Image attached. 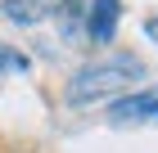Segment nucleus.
I'll list each match as a JSON object with an SVG mask.
<instances>
[{"label":"nucleus","instance_id":"obj_1","mask_svg":"<svg viewBox=\"0 0 158 153\" xmlns=\"http://www.w3.org/2000/svg\"><path fill=\"white\" fill-rule=\"evenodd\" d=\"M135 77H145V63L135 59V54H109V59H95V63H86L73 81H68V104H73V108L99 104V99L127 90V81H135Z\"/></svg>","mask_w":158,"mask_h":153},{"label":"nucleus","instance_id":"obj_6","mask_svg":"<svg viewBox=\"0 0 158 153\" xmlns=\"http://www.w3.org/2000/svg\"><path fill=\"white\" fill-rule=\"evenodd\" d=\"M145 32H149V41H158V18H149V23H145Z\"/></svg>","mask_w":158,"mask_h":153},{"label":"nucleus","instance_id":"obj_5","mask_svg":"<svg viewBox=\"0 0 158 153\" xmlns=\"http://www.w3.org/2000/svg\"><path fill=\"white\" fill-rule=\"evenodd\" d=\"M0 72H27V59L18 54V50L0 45Z\"/></svg>","mask_w":158,"mask_h":153},{"label":"nucleus","instance_id":"obj_3","mask_svg":"<svg viewBox=\"0 0 158 153\" xmlns=\"http://www.w3.org/2000/svg\"><path fill=\"white\" fill-rule=\"evenodd\" d=\"M109 117L113 122H158V90H135V95L113 99Z\"/></svg>","mask_w":158,"mask_h":153},{"label":"nucleus","instance_id":"obj_2","mask_svg":"<svg viewBox=\"0 0 158 153\" xmlns=\"http://www.w3.org/2000/svg\"><path fill=\"white\" fill-rule=\"evenodd\" d=\"M118 18H122V0H90V9H86V36L95 45H109L118 36Z\"/></svg>","mask_w":158,"mask_h":153},{"label":"nucleus","instance_id":"obj_4","mask_svg":"<svg viewBox=\"0 0 158 153\" xmlns=\"http://www.w3.org/2000/svg\"><path fill=\"white\" fill-rule=\"evenodd\" d=\"M45 14H54V0H5V18L18 23V27L41 23Z\"/></svg>","mask_w":158,"mask_h":153}]
</instances>
